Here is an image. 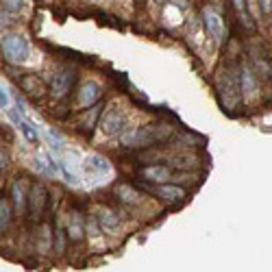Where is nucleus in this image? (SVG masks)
<instances>
[{"instance_id": "20", "label": "nucleus", "mask_w": 272, "mask_h": 272, "mask_svg": "<svg viewBox=\"0 0 272 272\" xmlns=\"http://www.w3.org/2000/svg\"><path fill=\"white\" fill-rule=\"evenodd\" d=\"M37 242H39V250L48 253V248L52 244V233H48V227H42V231L37 233Z\"/></svg>"}, {"instance_id": "15", "label": "nucleus", "mask_w": 272, "mask_h": 272, "mask_svg": "<svg viewBox=\"0 0 272 272\" xmlns=\"http://www.w3.org/2000/svg\"><path fill=\"white\" fill-rule=\"evenodd\" d=\"M11 205H13V209L18 211V216H22L24 205H26V196H24V183H22V181H16V183L11 185Z\"/></svg>"}, {"instance_id": "13", "label": "nucleus", "mask_w": 272, "mask_h": 272, "mask_svg": "<svg viewBox=\"0 0 272 272\" xmlns=\"http://www.w3.org/2000/svg\"><path fill=\"white\" fill-rule=\"evenodd\" d=\"M96 222L101 224L103 229L114 231V229L120 227V216H118L114 209H109V207H101L96 211Z\"/></svg>"}, {"instance_id": "27", "label": "nucleus", "mask_w": 272, "mask_h": 272, "mask_svg": "<svg viewBox=\"0 0 272 272\" xmlns=\"http://www.w3.org/2000/svg\"><path fill=\"white\" fill-rule=\"evenodd\" d=\"M152 3H157V5H165L168 0H152Z\"/></svg>"}, {"instance_id": "4", "label": "nucleus", "mask_w": 272, "mask_h": 272, "mask_svg": "<svg viewBox=\"0 0 272 272\" xmlns=\"http://www.w3.org/2000/svg\"><path fill=\"white\" fill-rule=\"evenodd\" d=\"M124 127H127V114H124V109H120V107H111L101 120V131H103V135H107V137L120 135Z\"/></svg>"}, {"instance_id": "11", "label": "nucleus", "mask_w": 272, "mask_h": 272, "mask_svg": "<svg viewBox=\"0 0 272 272\" xmlns=\"http://www.w3.org/2000/svg\"><path fill=\"white\" fill-rule=\"evenodd\" d=\"M152 192H155L159 198L168 201V203H178V201H183V198H185V190H183V188H178V185H165V183H159Z\"/></svg>"}, {"instance_id": "25", "label": "nucleus", "mask_w": 272, "mask_h": 272, "mask_svg": "<svg viewBox=\"0 0 272 272\" xmlns=\"http://www.w3.org/2000/svg\"><path fill=\"white\" fill-rule=\"evenodd\" d=\"M233 3V7L237 11H242V13H246V5H244V0H231Z\"/></svg>"}, {"instance_id": "18", "label": "nucleus", "mask_w": 272, "mask_h": 272, "mask_svg": "<svg viewBox=\"0 0 272 272\" xmlns=\"http://www.w3.org/2000/svg\"><path fill=\"white\" fill-rule=\"evenodd\" d=\"M26 7V0H0V9L11 13V16H18Z\"/></svg>"}, {"instance_id": "6", "label": "nucleus", "mask_w": 272, "mask_h": 272, "mask_svg": "<svg viewBox=\"0 0 272 272\" xmlns=\"http://www.w3.org/2000/svg\"><path fill=\"white\" fill-rule=\"evenodd\" d=\"M46 205H48V192H46L42 183H33L29 192V207L33 218H42Z\"/></svg>"}, {"instance_id": "10", "label": "nucleus", "mask_w": 272, "mask_h": 272, "mask_svg": "<svg viewBox=\"0 0 272 272\" xmlns=\"http://www.w3.org/2000/svg\"><path fill=\"white\" fill-rule=\"evenodd\" d=\"M98 98H101V87H98V83L87 81L81 89H78L76 103H78V107H92Z\"/></svg>"}, {"instance_id": "5", "label": "nucleus", "mask_w": 272, "mask_h": 272, "mask_svg": "<svg viewBox=\"0 0 272 272\" xmlns=\"http://www.w3.org/2000/svg\"><path fill=\"white\" fill-rule=\"evenodd\" d=\"M74 70H70V68H63V70H59L52 74V81H50V92H52V96L55 98H63V96H68L70 94V89H72V85H74Z\"/></svg>"}, {"instance_id": "2", "label": "nucleus", "mask_w": 272, "mask_h": 272, "mask_svg": "<svg viewBox=\"0 0 272 272\" xmlns=\"http://www.w3.org/2000/svg\"><path fill=\"white\" fill-rule=\"evenodd\" d=\"M0 52H3V57L7 61L24 63L31 57V46L26 42V37L20 35V33H5L0 37Z\"/></svg>"}, {"instance_id": "16", "label": "nucleus", "mask_w": 272, "mask_h": 272, "mask_svg": "<svg viewBox=\"0 0 272 272\" xmlns=\"http://www.w3.org/2000/svg\"><path fill=\"white\" fill-rule=\"evenodd\" d=\"M116 196H118V201H120L122 205H135V203H139V192L135 190V188H131V185H118L116 188Z\"/></svg>"}, {"instance_id": "3", "label": "nucleus", "mask_w": 272, "mask_h": 272, "mask_svg": "<svg viewBox=\"0 0 272 272\" xmlns=\"http://www.w3.org/2000/svg\"><path fill=\"white\" fill-rule=\"evenodd\" d=\"M218 92H220L222 98H227V107H233V105L240 103V81H237L235 72L233 70H227L218 76Z\"/></svg>"}, {"instance_id": "23", "label": "nucleus", "mask_w": 272, "mask_h": 272, "mask_svg": "<svg viewBox=\"0 0 272 272\" xmlns=\"http://www.w3.org/2000/svg\"><path fill=\"white\" fill-rule=\"evenodd\" d=\"M11 24H13V16L0 9V29H7V26H11Z\"/></svg>"}, {"instance_id": "21", "label": "nucleus", "mask_w": 272, "mask_h": 272, "mask_svg": "<svg viewBox=\"0 0 272 272\" xmlns=\"http://www.w3.org/2000/svg\"><path fill=\"white\" fill-rule=\"evenodd\" d=\"M65 242H68V233H65L61 227H57V231H55V250L59 255L65 250Z\"/></svg>"}, {"instance_id": "1", "label": "nucleus", "mask_w": 272, "mask_h": 272, "mask_svg": "<svg viewBox=\"0 0 272 272\" xmlns=\"http://www.w3.org/2000/svg\"><path fill=\"white\" fill-rule=\"evenodd\" d=\"M165 137H168V129L159 127V124H150V127H142L122 135V144L127 148H148L157 142H163Z\"/></svg>"}, {"instance_id": "12", "label": "nucleus", "mask_w": 272, "mask_h": 272, "mask_svg": "<svg viewBox=\"0 0 272 272\" xmlns=\"http://www.w3.org/2000/svg\"><path fill=\"white\" fill-rule=\"evenodd\" d=\"M83 168L87 174H107L109 172V161L101 155H87L83 161Z\"/></svg>"}, {"instance_id": "7", "label": "nucleus", "mask_w": 272, "mask_h": 272, "mask_svg": "<svg viewBox=\"0 0 272 272\" xmlns=\"http://www.w3.org/2000/svg\"><path fill=\"white\" fill-rule=\"evenodd\" d=\"M203 22H205V29H207V35L214 39V42L220 44L224 39V22H222V18L218 16L214 9H205Z\"/></svg>"}, {"instance_id": "19", "label": "nucleus", "mask_w": 272, "mask_h": 272, "mask_svg": "<svg viewBox=\"0 0 272 272\" xmlns=\"http://www.w3.org/2000/svg\"><path fill=\"white\" fill-rule=\"evenodd\" d=\"M11 220V207L5 198H0V233L7 229V224Z\"/></svg>"}, {"instance_id": "8", "label": "nucleus", "mask_w": 272, "mask_h": 272, "mask_svg": "<svg viewBox=\"0 0 272 272\" xmlns=\"http://www.w3.org/2000/svg\"><path fill=\"white\" fill-rule=\"evenodd\" d=\"M18 85H20V89L31 98H39L46 94V83L37 74H22L18 78Z\"/></svg>"}, {"instance_id": "24", "label": "nucleus", "mask_w": 272, "mask_h": 272, "mask_svg": "<svg viewBox=\"0 0 272 272\" xmlns=\"http://www.w3.org/2000/svg\"><path fill=\"white\" fill-rule=\"evenodd\" d=\"M9 107V96L5 94V89L0 87V109H7Z\"/></svg>"}, {"instance_id": "17", "label": "nucleus", "mask_w": 272, "mask_h": 272, "mask_svg": "<svg viewBox=\"0 0 272 272\" xmlns=\"http://www.w3.org/2000/svg\"><path fill=\"white\" fill-rule=\"evenodd\" d=\"M240 87H242L244 94H255V89H257V78H255L253 72H250V68H242Z\"/></svg>"}, {"instance_id": "22", "label": "nucleus", "mask_w": 272, "mask_h": 272, "mask_svg": "<svg viewBox=\"0 0 272 272\" xmlns=\"http://www.w3.org/2000/svg\"><path fill=\"white\" fill-rule=\"evenodd\" d=\"M81 237H83V224L78 222V220H74L68 227V240H74L76 242V240H81Z\"/></svg>"}, {"instance_id": "26", "label": "nucleus", "mask_w": 272, "mask_h": 272, "mask_svg": "<svg viewBox=\"0 0 272 272\" xmlns=\"http://www.w3.org/2000/svg\"><path fill=\"white\" fill-rule=\"evenodd\" d=\"M259 5H261V11L263 13H268L272 9V0H259Z\"/></svg>"}, {"instance_id": "9", "label": "nucleus", "mask_w": 272, "mask_h": 272, "mask_svg": "<svg viewBox=\"0 0 272 272\" xmlns=\"http://www.w3.org/2000/svg\"><path fill=\"white\" fill-rule=\"evenodd\" d=\"M139 174H142L148 183H165L172 176V170L163 163H155V165H146V168H142Z\"/></svg>"}, {"instance_id": "14", "label": "nucleus", "mask_w": 272, "mask_h": 272, "mask_svg": "<svg viewBox=\"0 0 272 272\" xmlns=\"http://www.w3.org/2000/svg\"><path fill=\"white\" fill-rule=\"evenodd\" d=\"M9 118L13 120V124L20 129V133H22L24 137H26V142H31V144H35L37 146V142H39V137H37V131L33 129V124H29L26 120H22L16 111H9Z\"/></svg>"}]
</instances>
